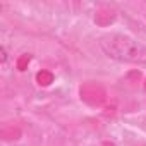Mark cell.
<instances>
[{
  "label": "cell",
  "mask_w": 146,
  "mask_h": 146,
  "mask_svg": "<svg viewBox=\"0 0 146 146\" xmlns=\"http://www.w3.org/2000/svg\"><path fill=\"white\" fill-rule=\"evenodd\" d=\"M103 53L125 64H146V45L120 33H107L98 40Z\"/></svg>",
  "instance_id": "obj_1"
},
{
  "label": "cell",
  "mask_w": 146,
  "mask_h": 146,
  "mask_svg": "<svg viewBox=\"0 0 146 146\" xmlns=\"http://www.w3.org/2000/svg\"><path fill=\"white\" fill-rule=\"evenodd\" d=\"M0 62H2V65H5V62H7V50H5V46H0Z\"/></svg>",
  "instance_id": "obj_2"
}]
</instances>
